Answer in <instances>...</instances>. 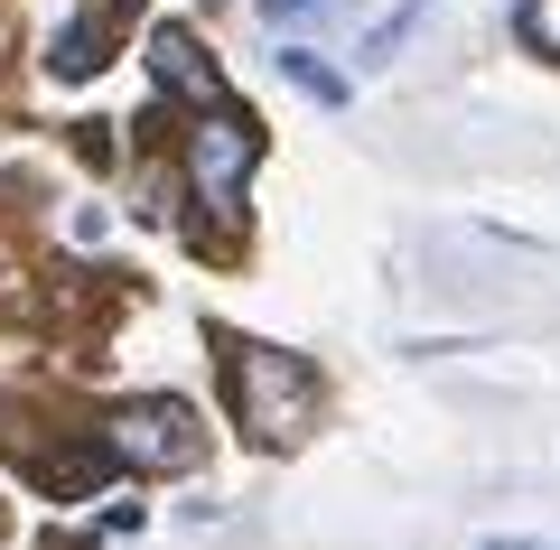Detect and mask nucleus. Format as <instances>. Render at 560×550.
Here are the masks:
<instances>
[{
    "instance_id": "20e7f679",
    "label": "nucleus",
    "mask_w": 560,
    "mask_h": 550,
    "mask_svg": "<svg viewBox=\"0 0 560 550\" xmlns=\"http://www.w3.org/2000/svg\"><path fill=\"white\" fill-rule=\"evenodd\" d=\"M121 10H140V0H113V10H75V20H66V38H57V57H47V66H57L66 84H75V75H94V66L113 57V20H121Z\"/></svg>"
},
{
    "instance_id": "39448f33",
    "label": "nucleus",
    "mask_w": 560,
    "mask_h": 550,
    "mask_svg": "<svg viewBox=\"0 0 560 550\" xmlns=\"http://www.w3.org/2000/svg\"><path fill=\"white\" fill-rule=\"evenodd\" d=\"M150 66H160V84H168V94H187V103H197V113H206V103H224L215 66H206L197 47L178 38V28H160V38H150Z\"/></svg>"
},
{
    "instance_id": "7ed1b4c3",
    "label": "nucleus",
    "mask_w": 560,
    "mask_h": 550,
    "mask_svg": "<svg viewBox=\"0 0 560 550\" xmlns=\"http://www.w3.org/2000/svg\"><path fill=\"white\" fill-rule=\"evenodd\" d=\"M103 448L121 457V467H197L206 448V420L187 411V401H131V411H113V430H103Z\"/></svg>"
},
{
    "instance_id": "f03ea898",
    "label": "nucleus",
    "mask_w": 560,
    "mask_h": 550,
    "mask_svg": "<svg viewBox=\"0 0 560 550\" xmlns=\"http://www.w3.org/2000/svg\"><path fill=\"white\" fill-rule=\"evenodd\" d=\"M253 168H261V121L234 113V103H215V121L197 113V131H187V177H197V197L215 206V215L243 206V177Z\"/></svg>"
},
{
    "instance_id": "f257e3e1",
    "label": "nucleus",
    "mask_w": 560,
    "mask_h": 550,
    "mask_svg": "<svg viewBox=\"0 0 560 550\" xmlns=\"http://www.w3.org/2000/svg\"><path fill=\"white\" fill-rule=\"evenodd\" d=\"M224 401H234V420L271 448V438H300L308 411H318V374H308L300 354L280 346H243V336H224Z\"/></svg>"
},
{
    "instance_id": "0eeeda50",
    "label": "nucleus",
    "mask_w": 560,
    "mask_h": 550,
    "mask_svg": "<svg viewBox=\"0 0 560 550\" xmlns=\"http://www.w3.org/2000/svg\"><path fill=\"white\" fill-rule=\"evenodd\" d=\"M420 20H430V0H401L393 20H383V28H374V38H364V66H383V57H393V47H401V38H411V28H420Z\"/></svg>"
},
{
    "instance_id": "423d86ee",
    "label": "nucleus",
    "mask_w": 560,
    "mask_h": 550,
    "mask_svg": "<svg viewBox=\"0 0 560 550\" xmlns=\"http://www.w3.org/2000/svg\"><path fill=\"white\" fill-rule=\"evenodd\" d=\"M271 57H280V75L300 84V94H318V103H346V75H327V66L308 57V47H271Z\"/></svg>"
},
{
    "instance_id": "6e6552de",
    "label": "nucleus",
    "mask_w": 560,
    "mask_h": 550,
    "mask_svg": "<svg viewBox=\"0 0 560 550\" xmlns=\"http://www.w3.org/2000/svg\"><path fill=\"white\" fill-rule=\"evenodd\" d=\"M318 10H327V0H261V20H271V28L280 20H318Z\"/></svg>"
},
{
    "instance_id": "1a4fd4ad",
    "label": "nucleus",
    "mask_w": 560,
    "mask_h": 550,
    "mask_svg": "<svg viewBox=\"0 0 560 550\" xmlns=\"http://www.w3.org/2000/svg\"><path fill=\"white\" fill-rule=\"evenodd\" d=\"M486 550H551V541H486Z\"/></svg>"
}]
</instances>
